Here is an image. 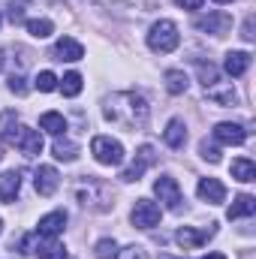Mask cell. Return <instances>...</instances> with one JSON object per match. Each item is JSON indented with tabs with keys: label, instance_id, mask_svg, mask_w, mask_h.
Segmentation results:
<instances>
[{
	"label": "cell",
	"instance_id": "5b68a950",
	"mask_svg": "<svg viewBox=\"0 0 256 259\" xmlns=\"http://www.w3.org/2000/svg\"><path fill=\"white\" fill-rule=\"evenodd\" d=\"M91 154H94L97 163H103V166H121V163H124V145H121L118 139H109V136H94Z\"/></svg>",
	"mask_w": 256,
	"mask_h": 259
},
{
	"label": "cell",
	"instance_id": "b9f144b4",
	"mask_svg": "<svg viewBox=\"0 0 256 259\" xmlns=\"http://www.w3.org/2000/svg\"><path fill=\"white\" fill-rule=\"evenodd\" d=\"M0 21H3V18H0Z\"/></svg>",
	"mask_w": 256,
	"mask_h": 259
},
{
	"label": "cell",
	"instance_id": "603a6c76",
	"mask_svg": "<svg viewBox=\"0 0 256 259\" xmlns=\"http://www.w3.org/2000/svg\"><path fill=\"white\" fill-rule=\"evenodd\" d=\"M232 178L241 181V184H250V181H256V166L247 160V157L232 160Z\"/></svg>",
	"mask_w": 256,
	"mask_h": 259
},
{
	"label": "cell",
	"instance_id": "5bb4252c",
	"mask_svg": "<svg viewBox=\"0 0 256 259\" xmlns=\"http://www.w3.org/2000/svg\"><path fill=\"white\" fill-rule=\"evenodd\" d=\"M214 139L220 145H244L247 142V130L241 124H217L214 127Z\"/></svg>",
	"mask_w": 256,
	"mask_h": 259
},
{
	"label": "cell",
	"instance_id": "ba28073f",
	"mask_svg": "<svg viewBox=\"0 0 256 259\" xmlns=\"http://www.w3.org/2000/svg\"><path fill=\"white\" fill-rule=\"evenodd\" d=\"M154 163H157L154 148H151V145H142V148H139V154H136V160L130 163L124 172H121V181H127V184L139 181V178L145 175V169H148V166H154Z\"/></svg>",
	"mask_w": 256,
	"mask_h": 259
},
{
	"label": "cell",
	"instance_id": "2e32d148",
	"mask_svg": "<svg viewBox=\"0 0 256 259\" xmlns=\"http://www.w3.org/2000/svg\"><path fill=\"white\" fill-rule=\"evenodd\" d=\"M66 226V211H52L39 220V235L42 238H58Z\"/></svg>",
	"mask_w": 256,
	"mask_h": 259
},
{
	"label": "cell",
	"instance_id": "ffe728a7",
	"mask_svg": "<svg viewBox=\"0 0 256 259\" xmlns=\"http://www.w3.org/2000/svg\"><path fill=\"white\" fill-rule=\"evenodd\" d=\"M223 69H226L232 78L244 75V72L250 69V55H247V52H229L226 61H223Z\"/></svg>",
	"mask_w": 256,
	"mask_h": 259
},
{
	"label": "cell",
	"instance_id": "8992f818",
	"mask_svg": "<svg viewBox=\"0 0 256 259\" xmlns=\"http://www.w3.org/2000/svg\"><path fill=\"white\" fill-rule=\"evenodd\" d=\"M130 220H133V226H139V229H154V226L160 223V205L151 202V199H139V202L133 205V211H130Z\"/></svg>",
	"mask_w": 256,
	"mask_h": 259
},
{
	"label": "cell",
	"instance_id": "f1b7e54d",
	"mask_svg": "<svg viewBox=\"0 0 256 259\" xmlns=\"http://www.w3.org/2000/svg\"><path fill=\"white\" fill-rule=\"evenodd\" d=\"M36 91H42V94H52V91H58V75L52 72V69H42L39 75H36Z\"/></svg>",
	"mask_w": 256,
	"mask_h": 259
},
{
	"label": "cell",
	"instance_id": "4316f807",
	"mask_svg": "<svg viewBox=\"0 0 256 259\" xmlns=\"http://www.w3.org/2000/svg\"><path fill=\"white\" fill-rule=\"evenodd\" d=\"M27 33L36 36V39H46V36L55 33V24H52L49 18H30V21H27Z\"/></svg>",
	"mask_w": 256,
	"mask_h": 259
},
{
	"label": "cell",
	"instance_id": "e575fe53",
	"mask_svg": "<svg viewBox=\"0 0 256 259\" xmlns=\"http://www.w3.org/2000/svg\"><path fill=\"white\" fill-rule=\"evenodd\" d=\"M175 3H178L181 9H199V6H202V0H175Z\"/></svg>",
	"mask_w": 256,
	"mask_h": 259
},
{
	"label": "cell",
	"instance_id": "277c9868",
	"mask_svg": "<svg viewBox=\"0 0 256 259\" xmlns=\"http://www.w3.org/2000/svg\"><path fill=\"white\" fill-rule=\"evenodd\" d=\"M178 42H181V33H178V24H175V21L160 18V21L151 24V30H148V49H151V52L169 55V52L178 49Z\"/></svg>",
	"mask_w": 256,
	"mask_h": 259
},
{
	"label": "cell",
	"instance_id": "83f0119b",
	"mask_svg": "<svg viewBox=\"0 0 256 259\" xmlns=\"http://www.w3.org/2000/svg\"><path fill=\"white\" fill-rule=\"evenodd\" d=\"M196 72H199V81H202L205 88H208V84H214V81L220 78V69L211 64V61H208V64H205V61H196Z\"/></svg>",
	"mask_w": 256,
	"mask_h": 259
},
{
	"label": "cell",
	"instance_id": "cb8c5ba5",
	"mask_svg": "<svg viewBox=\"0 0 256 259\" xmlns=\"http://www.w3.org/2000/svg\"><path fill=\"white\" fill-rule=\"evenodd\" d=\"M39 127L58 139V136H64V133H66V118L61 115V112H46V115L39 118Z\"/></svg>",
	"mask_w": 256,
	"mask_h": 259
},
{
	"label": "cell",
	"instance_id": "3957f363",
	"mask_svg": "<svg viewBox=\"0 0 256 259\" xmlns=\"http://www.w3.org/2000/svg\"><path fill=\"white\" fill-rule=\"evenodd\" d=\"M3 124H6V130H3V142H6V145L18 148V151H21V154H27V157L42 154V136H39L36 130L18 124L12 112H6V115H3Z\"/></svg>",
	"mask_w": 256,
	"mask_h": 259
},
{
	"label": "cell",
	"instance_id": "ac0fdd59",
	"mask_svg": "<svg viewBox=\"0 0 256 259\" xmlns=\"http://www.w3.org/2000/svg\"><path fill=\"white\" fill-rule=\"evenodd\" d=\"M163 142L169 145V148H184V142H187V127H184V121L181 118H172L169 124H166V130H163Z\"/></svg>",
	"mask_w": 256,
	"mask_h": 259
},
{
	"label": "cell",
	"instance_id": "4dcf8cb0",
	"mask_svg": "<svg viewBox=\"0 0 256 259\" xmlns=\"http://www.w3.org/2000/svg\"><path fill=\"white\" fill-rule=\"evenodd\" d=\"M199 154H202V160H208V163H220V148H217V145L202 142V145H199Z\"/></svg>",
	"mask_w": 256,
	"mask_h": 259
},
{
	"label": "cell",
	"instance_id": "d6986e66",
	"mask_svg": "<svg viewBox=\"0 0 256 259\" xmlns=\"http://www.w3.org/2000/svg\"><path fill=\"white\" fill-rule=\"evenodd\" d=\"M33 256L36 259H64L66 253L55 238H42V235H39V238L33 241Z\"/></svg>",
	"mask_w": 256,
	"mask_h": 259
},
{
	"label": "cell",
	"instance_id": "d4e9b609",
	"mask_svg": "<svg viewBox=\"0 0 256 259\" xmlns=\"http://www.w3.org/2000/svg\"><path fill=\"white\" fill-rule=\"evenodd\" d=\"M52 151H55V157L58 160H64V163H72L75 157H78V145L75 142H69V139H55V145H52Z\"/></svg>",
	"mask_w": 256,
	"mask_h": 259
},
{
	"label": "cell",
	"instance_id": "44dd1931",
	"mask_svg": "<svg viewBox=\"0 0 256 259\" xmlns=\"http://www.w3.org/2000/svg\"><path fill=\"white\" fill-rule=\"evenodd\" d=\"M256 211V199L250 193H241L232 205H229V211H226V217L229 220H238V217H253Z\"/></svg>",
	"mask_w": 256,
	"mask_h": 259
},
{
	"label": "cell",
	"instance_id": "8fae6325",
	"mask_svg": "<svg viewBox=\"0 0 256 259\" xmlns=\"http://www.w3.org/2000/svg\"><path fill=\"white\" fill-rule=\"evenodd\" d=\"M211 235H214V229H193V226H184V229L175 232V241H178L184 250H196V247H202Z\"/></svg>",
	"mask_w": 256,
	"mask_h": 259
},
{
	"label": "cell",
	"instance_id": "836d02e7",
	"mask_svg": "<svg viewBox=\"0 0 256 259\" xmlns=\"http://www.w3.org/2000/svg\"><path fill=\"white\" fill-rule=\"evenodd\" d=\"M253 15H247L244 18V27H241V39H247V42H253Z\"/></svg>",
	"mask_w": 256,
	"mask_h": 259
},
{
	"label": "cell",
	"instance_id": "e0dca14e",
	"mask_svg": "<svg viewBox=\"0 0 256 259\" xmlns=\"http://www.w3.org/2000/svg\"><path fill=\"white\" fill-rule=\"evenodd\" d=\"M21 190V172L18 169H9L0 175V202H12Z\"/></svg>",
	"mask_w": 256,
	"mask_h": 259
},
{
	"label": "cell",
	"instance_id": "f35d334b",
	"mask_svg": "<svg viewBox=\"0 0 256 259\" xmlns=\"http://www.w3.org/2000/svg\"><path fill=\"white\" fill-rule=\"evenodd\" d=\"M0 69H3V52H0Z\"/></svg>",
	"mask_w": 256,
	"mask_h": 259
},
{
	"label": "cell",
	"instance_id": "7c38bea8",
	"mask_svg": "<svg viewBox=\"0 0 256 259\" xmlns=\"http://www.w3.org/2000/svg\"><path fill=\"white\" fill-rule=\"evenodd\" d=\"M205 94H208V100L211 103H217V106H235V88H232V81H223V78H217L214 84H208L205 88Z\"/></svg>",
	"mask_w": 256,
	"mask_h": 259
},
{
	"label": "cell",
	"instance_id": "9c48e42d",
	"mask_svg": "<svg viewBox=\"0 0 256 259\" xmlns=\"http://www.w3.org/2000/svg\"><path fill=\"white\" fill-rule=\"evenodd\" d=\"M193 24H196V30H202V33H214V36H223V33L232 27V18H229L226 12H208V15L196 18Z\"/></svg>",
	"mask_w": 256,
	"mask_h": 259
},
{
	"label": "cell",
	"instance_id": "4fadbf2b",
	"mask_svg": "<svg viewBox=\"0 0 256 259\" xmlns=\"http://www.w3.org/2000/svg\"><path fill=\"white\" fill-rule=\"evenodd\" d=\"M55 61H66V64H75V61H81L84 58V49H81V42H75L72 36H64V39H58L55 42Z\"/></svg>",
	"mask_w": 256,
	"mask_h": 259
},
{
	"label": "cell",
	"instance_id": "7402d4cb",
	"mask_svg": "<svg viewBox=\"0 0 256 259\" xmlns=\"http://www.w3.org/2000/svg\"><path fill=\"white\" fill-rule=\"evenodd\" d=\"M166 91L172 94V97H181V94H187V72L184 69H166Z\"/></svg>",
	"mask_w": 256,
	"mask_h": 259
},
{
	"label": "cell",
	"instance_id": "60d3db41",
	"mask_svg": "<svg viewBox=\"0 0 256 259\" xmlns=\"http://www.w3.org/2000/svg\"><path fill=\"white\" fill-rule=\"evenodd\" d=\"M0 151H3V142H0Z\"/></svg>",
	"mask_w": 256,
	"mask_h": 259
},
{
	"label": "cell",
	"instance_id": "484cf974",
	"mask_svg": "<svg viewBox=\"0 0 256 259\" xmlns=\"http://www.w3.org/2000/svg\"><path fill=\"white\" fill-rule=\"evenodd\" d=\"M58 81H61L58 88L64 91V97H78V94H81V88H84V81H81V75H78V72H66L64 78H58Z\"/></svg>",
	"mask_w": 256,
	"mask_h": 259
},
{
	"label": "cell",
	"instance_id": "f546056e",
	"mask_svg": "<svg viewBox=\"0 0 256 259\" xmlns=\"http://www.w3.org/2000/svg\"><path fill=\"white\" fill-rule=\"evenodd\" d=\"M94 253H97V259H112V256H118V241H115V238H103V241H97Z\"/></svg>",
	"mask_w": 256,
	"mask_h": 259
},
{
	"label": "cell",
	"instance_id": "52a82bcc",
	"mask_svg": "<svg viewBox=\"0 0 256 259\" xmlns=\"http://www.w3.org/2000/svg\"><path fill=\"white\" fill-rule=\"evenodd\" d=\"M154 193H157L160 202H166V208H169V211H178V208H181V202H184L181 187H178V181H175L172 175H160V178L154 181Z\"/></svg>",
	"mask_w": 256,
	"mask_h": 259
},
{
	"label": "cell",
	"instance_id": "6da1fadb",
	"mask_svg": "<svg viewBox=\"0 0 256 259\" xmlns=\"http://www.w3.org/2000/svg\"><path fill=\"white\" fill-rule=\"evenodd\" d=\"M103 115H106V121H112V124H118V127L136 133V130H142L148 124L151 109H148V100H145L142 94H136V91H121V94H112V97L106 100Z\"/></svg>",
	"mask_w": 256,
	"mask_h": 259
},
{
	"label": "cell",
	"instance_id": "1f68e13d",
	"mask_svg": "<svg viewBox=\"0 0 256 259\" xmlns=\"http://www.w3.org/2000/svg\"><path fill=\"white\" fill-rule=\"evenodd\" d=\"M9 91H12V94H18V97H24V94H27L24 75H15V72H12V75H9Z\"/></svg>",
	"mask_w": 256,
	"mask_h": 259
},
{
	"label": "cell",
	"instance_id": "30bf717a",
	"mask_svg": "<svg viewBox=\"0 0 256 259\" xmlns=\"http://www.w3.org/2000/svg\"><path fill=\"white\" fill-rule=\"evenodd\" d=\"M58 184H61V175H58L55 166H39V169H36V175H33V187H36V193L39 196H52L55 190H58Z\"/></svg>",
	"mask_w": 256,
	"mask_h": 259
},
{
	"label": "cell",
	"instance_id": "d6a6232c",
	"mask_svg": "<svg viewBox=\"0 0 256 259\" xmlns=\"http://www.w3.org/2000/svg\"><path fill=\"white\" fill-rule=\"evenodd\" d=\"M118 259H145V250L136 247V244H130V247H124V250L118 253Z\"/></svg>",
	"mask_w": 256,
	"mask_h": 259
},
{
	"label": "cell",
	"instance_id": "d590c367",
	"mask_svg": "<svg viewBox=\"0 0 256 259\" xmlns=\"http://www.w3.org/2000/svg\"><path fill=\"white\" fill-rule=\"evenodd\" d=\"M202 259H226L223 253H208V256H202Z\"/></svg>",
	"mask_w": 256,
	"mask_h": 259
},
{
	"label": "cell",
	"instance_id": "7a4b0ae2",
	"mask_svg": "<svg viewBox=\"0 0 256 259\" xmlns=\"http://www.w3.org/2000/svg\"><path fill=\"white\" fill-rule=\"evenodd\" d=\"M72 190H75V199H78L84 208H91V211H112V208H115V193H112V187H109L103 178L81 175Z\"/></svg>",
	"mask_w": 256,
	"mask_h": 259
},
{
	"label": "cell",
	"instance_id": "9a60e30c",
	"mask_svg": "<svg viewBox=\"0 0 256 259\" xmlns=\"http://www.w3.org/2000/svg\"><path fill=\"white\" fill-rule=\"evenodd\" d=\"M196 190H199V199L208 202V205H220V202L226 199V187H223L217 178H202Z\"/></svg>",
	"mask_w": 256,
	"mask_h": 259
},
{
	"label": "cell",
	"instance_id": "8d00e7d4",
	"mask_svg": "<svg viewBox=\"0 0 256 259\" xmlns=\"http://www.w3.org/2000/svg\"><path fill=\"white\" fill-rule=\"evenodd\" d=\"M160 259H175V256H169V253H163V256H160Z\"/></svg>",
	"mask_w": 256,
	"mask_h": 259
},
{
	"label": "cell",
	"instance_id": "ab89813d",
	"mask_svg": "<svg viewBox=\"0 0 256 259\" xmlns=\"http://www.w3.org/2000/svg\"><path fill=\"white\" fill-rule=\"evenodd\" d=\"M0 232H3V220H0Z\"/></svg>",
	"mask_w": 256,
	"mask_h": 259
},
{
	"label": "cell",
	"instance_id": "74e56055",
	"mask_svg": "<svg viewBox=\"0 0 256 259\" xmlns=\"http://www.w3.org/2000/svg\"><path fill=\"white\" fill-rule=\"evenodd\" d=\"M214 3H232V0H214Z\"/></svg>",
	"mask_w": 256,
	"mask_h": 259
}]
</instances>
